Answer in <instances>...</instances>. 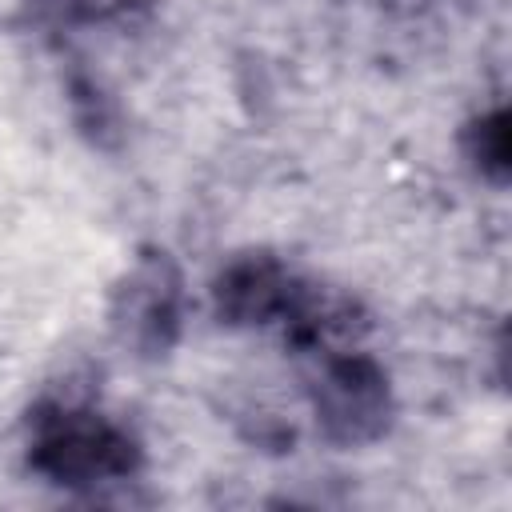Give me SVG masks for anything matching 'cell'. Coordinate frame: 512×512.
<instances>
[{
	"label": "cell",
	"instance_id": "obj_4",
	"mask_svg": "<svg viewBox=\"0 0 512 512\" xmlns=\"http://www.w3.org/2000/svg\"><path fill=\"white\" fill-rule=\"evenodd\" d=\"M300 272H292L276 252L252 248L220 264L212 280L216 320L228 328H280L284 312L300 292Z\"/></svg>",
	"mask_w": 512,
	"mask_h": 512
},
{
	"label": "cell",
	"instance_id": "obj_2",
	"mask_svg": "<svg viewBox=\"0 0 512 512\" xmlns=\"http://www.w3.org/2000/svg\"><path fill=\"white\" fill-rule=\"evenodd\" d=\"M312 360L316 368L308 376V404L324 440L340 448H364L380 440L396 416V392L388 368L360 344L332 348Z\"/></svg>",
	"mask_w": 512,
	"mask_h": 512
},
{
	"label": "cell",
	"instance_id": "obj_1",
	"mask_svg": "<svg viewBox=\"0 0 512 512\" xmlns=\"http://www.w3.org/2000/svg\"><path fill=\"white\" fill-rule=\"evenodd\" d=\"M28 464L64 488H100L132 480L144 464V444L120 420L72 404L40 400L28 412Z\"/></svg>",
	"mask_w": 512,
	"mask_h": 512
},
{
	"label": "cell",
	"instance_id": "obj_5",
	"mask_svg": "<svg viewBox=\"0 0 512 512\" xmlns=\"http://www.w3.org/2000/svg\"><path fill=\"white\" fill-rule=\"evenodd\" d=\"M464 156L472 164V172L496 188L508 184L512 172V128H508V112L504 108H488L480 116L468 120L464 128Z\"/></svg>",
	"mask_w": 512,
	"mask_h": 512
},
{
	"label": "cell",
	"instance_id": "obj_7",
	"mask_svg": "<svg viewBox=\"0 0 512 512\" xmlns=\"http://www.w3.org/2000/svg\"><path fill=\"white\" fill-rule=\"evenodd\" d=\"M28 12L48 28H96L132 20L144 12V0H28Z\"/></svg>",
	"mask_w": 512,
	"mask_h": 512
},
{
	"label": "cell",
	"instance_id": "obj_3",
	"mask_svg": "<svg viewBox=\"0 0 512 512\" xmlns=\"http://www.w3.org/2000/svg\"><path fill=\"white\" fill-rule=\"evenodd\" d=\"M184 272L168 248H140L112 288L108 320L124 348L144 360L168 356L184 332Z\"/></svg>",
	"mask_w": 512,
	"mask_h": 512
},
{
	"label": "cell",
	"instance_id": "obj_6",
	"mask_svg": "<svg viewBox=\"0 0 512 512\" xmlns=\"http://www.w3.org/2000/svg\"><path fill=\"white\" fill-rule=\"evenodd\" d=\"M68 104H72V116H76L80 132L96 148H116V140L124 136L120 108L88 72H68Z\"/></svg>",
	"mask_w": 512,
	"mask_h": 512
}]
</instances>
